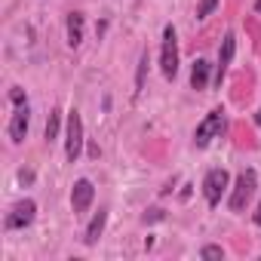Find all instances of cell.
<instances>
[{
  "label": "cell",
  "mask_w": 261,
  "mask_h": 261,
  "mask_svg": "<svg viewBox=\"0 0 261 261\" xmlns=\"http://www.w3.org/2000/svg\"><path fill=\"white\" fill-rule=\"evenodd\" d=\"M80 154H83V120H80V111L71 108L68 129H65V157H68V163H77Z\"/></svg>",
  "instance_id": "obj_1"
},
{
  "label": "cell",
  "mask_w": 261,
  "mask_h": 261,
  "mask_svg": "<svg viewBox=\"0 0 261 261\" xmlns=\"http://www.w3.org/2000/svg\"><path fill=\"white\" fill-rule=\"evenodd\" d=\"M160 68L166 80H175L178 74V34L172 25L163 28V46H160Z\"/></svg>",
  "instance_id": "obj_2"
},
{
  "label": "cell",
  "mask_w": 261,
  "mask_h": 261,
  "mask_svg": "<svg viewBox=\"0 0 261 261\" xmlns=\"http://www.w3.org/2000/svg\"><path fill=\"white\" fill-rule=\"evenodd\" d=\"M255 188H258V175L255 169H243L237 175V185H233V194H230V212H243L249 206V200L255 197Z\"/></svg>",
  "instance_id": "obj_3"
},
{
  "label": "cell",
  "mask_w": 261,
  "mask_h": 261,
  "mask_svg": "<svg viewBox=\"0 0 261 261\" xmlns=\"http://www.w3.org/2000/svg\"><path fill=\"white\" fill-rule=\"evenodd\" d=\"M224 111L221 108H212L209 114H206V120L197 126V133H194V145L197 148H209L212 145V139H218L221 133H224Z\"/></svg>",
  "instance_id": "obj_4"
},
{
  "label": "cell",
  "mask_w": 261,
  "mask_h": 261,
  "mask_svg": "<svg viewBox=\"0 0 261 261\" xmlns=\"http://www.w3.org/2000/svg\"><path fill=\"white\" fill-rule=\"evenodd\" d=\"M227 172L224 169H209L206 172V178H203V194H206V203L209 206H218L221 203V194H224V188H227Z\"/></svg>",
  "instance_id": "obj_5"
},
{
  "label": "cell",
  "mask_w": 261,
  "mask_h": 261,
  "mask_svg": "<svg viewBox=\"0 0 261 261\" xmlns=\"http://www.w3.org/2000/svg\"><path fill=\"white\" fill-rule=\"evenodd\" d=\"M34 215H37V203H34V200H22V203L13 206V212L7 215L4 227H7V230H22V227H28V224L34 221Z\"/></svg>",
  "instance_id": "obj_6"
},
{
  "label": "cell",
  "mask_w": 261,
  "mask_h": 261,
  "mask_svg": "<svg viewBox=\"0 0 261 261\" xmlns=\"http://www.w3.org/2000/svg\"><path fill=\"white\" fill-rule=\"evenodd\" d=\"M92 200H95V188H92V181H89V178L74 181V191H71V209H74V215H83V212L92 206Z\"/></svg>",
  "instance_id": "obj_7"
},
{
  "label": "cell",
  "mask_w": 261,
  "mask_h": 261,
  "mask_svg": "<svg viewBox=\"0 0 261 261\" xmlns=\"http://www.w3.org/2000/svg\"><path fill=\"white\" fill-rule=\"evenodd\" d=\"M28 123H31V111H28V101H22V105H16V114L10 120V139H13V145H22L25 142Z\"/></svg>",
  "instance_id": "obj_8"
},
{
  "label": "cell",
  "mask_w": 261,
  "mask_h": 261,
  "mask_svg": "<svg viewBox=\"0 0 261 261\" xmlns=\"http://www.w3.org/2000/svg\"><path fill=\"white\" fill-rule=\"evenodd\" d=\"M233 53H237V37H233V31H227L224 40H221V49H218V74H215V83H221V77L227 74V68L233 62Z\"/></svg>",
  "instance_id": "obj_9"
},
{
  "label": "cell",
  "mask_w": 261,
  "mask_h": 261,
  "mask_svg": "<svg viewBox=\"0 0 261 261\" xmlns=\"http://www.w3.org/2000/svg\"><path fill=\"white\" fill-rule=\"evenodd\" d=\"M83 43V13H71L68 16V46L77 49Z\"/></svg>",
  "instance_id": "obj_10"
},
{
  "label": "cell",
  "mask_w": 261,
  "mask_h": 261,
  "mask_svg": "<svg viewBox=\"0 0 261 261\" xmlns=\"http://www.w3.org/2000/svg\"><path fill=\"white\" fill-rule=\"evenodd\" d=\"M209 62L206 59H197L194 68H191V89H206L209 86Z\"/></svg>",
  "instance_id": "obj_11"
},
{
  "label": "cell",
  "mask_w": 261,
  "mask_h": 261,
  "mask_svg": "<svg viewBox=\"0 0 261 261\" xmlns=\"http://www.w3.org/2000/svg\"><path fill=\"white\" fill-rule=\"evenodd\" d=\"M105 221H108V212H105V209H98V212H95V218L89 221L86 233H83V243H86V246H95V243H98V237H101V230H105Z\"/></svg>",
  "instance_id": "obj_12"
},
{
  "label": "cell",
  "mask_w": 261,
  "mask_h": 261,
  "mask_svg": "<svg viewBox=\"0 0 261 261\" xmlns=\"http://www.w3.org/2000/svg\"><path fill=\"white\" fill-rule=\"evenodd\" d=\"M59 136V111H49V120H46V142H53Z\"/></svg>",
  "instance_id": "obj_13"
},
{
  "label": "cell",
  "mask_w": 261,
  "mask_h": 261,
  "mask_svg": "<svg viewBox=\"0 0 261 261\" xmlns=\"http://www.w3.org/2000/svg\"><path fill=\"white\" fill-rule=\"evenodd\" d=\"M218 4H221V0H200V7H197V19H206V16H212Z\"/></svg>",
  "instance_id": "obj_14"
},
{
  "label": "cell",
  "mask_w": 261,
  "mask_h": 261,
  "mask_svg": "<svg viewBox=\"0 0 261 261\" xmlns=\"http://www.w3.org/2000/svg\"><path fill=\"white\" fill-rule=\"evenodd\" d=\"M145 74H148V53H142V62H139V77H136V92H142V86H145Z\"/></svg>",
  "instance_id": "obj_15"
},
{
  "label": "cell",
  "mask_w": 261,
  "mask_h": 261,
  "mask_svg": "<svg viewBox=\"0 0 261 261\" xmlns=\"http://www.w3.org/2000/svg\"><path fill=\"white\" fill-rule=\"evenodd\" d=\"M200 258H224V249L221 246H203Z\"/></svg>",
  "instance_id": "obj_16"
},
{
  "label": "cell",
  "mask_w": 261,
  "mask_h": 261,
  "mask_svg": "<svg viewBox=\"0 0 261 261\" xmlns=\"http://www.w3.org/2000/svg\"><path fill=\"white\" fill-rule=\"evenodd\" d=\"M10 98H13V105H22V101H28L22 86H13V89H10Z\"/></svg>",
  "instance_id": "obj_17"
},
{
  "label": "cell",
  "mask_w": 261,
  "mask_h": 261,
  "mask_svg": "<svg viewBox=\"0 0 261 261\" xmlns=\"http://www.w3.org/2000/svg\"><path fill=\"white\" fill-rule=\"evenodd\" d=\"M163 218V209H151V212H145V221H160Z\"/></svg>",
  "instance_id": "obj_18"
},
{
  "label": "cell",
  "mask_w": 261,
  "mask_h": 261,
  "mask_svg": "<svg viewBox=\"0 0 261 261\" xmlns=\"http://www.w3.org/2000/svg\"><path fill=\"white\" fill-rule=\"evenodd\" d=\"M255 224L261 227V203H258V212H255Z\"/></svg>",
  "instance_id": "obj_19"
},
{
  "label": "cell",
  "mask_w": 261,
  "mask_h": 261,
  "mask_svg": "<svg viewBox=\"0 0 261 261\" xmlns=\"http://www.w3.org/2000/svg\"><path fill=\"white\" fill-rule=\"evenodd\" d=\"M255 123H258V126H261V108H258V114H255Z\"/></svg>",
  "instance_id": "obj_20"
}]
</instances>
